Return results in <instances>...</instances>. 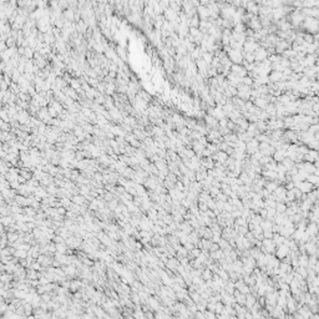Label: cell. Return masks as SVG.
<instances>
[{"instance_id": "6da1fadb", "label": "cell", "mask_w": 319, "mask_h": 319, "mask_svg": "<svg viewBox=\"0 0 319 319\" xmlns=\"http://www.w3.org/2000/svg\"><path fill=\"white\" fill-rule=\"evenodd\" d=\"M303 24H304V28L308 30V31H311L312 34L319 31V20H317V19H314V18L305 16Z\"/></svg>"}, {"instance_id": "7a4b0ae2", "label": "cell", "mask_w": 319, "mask_h": 319, "mask_svg": "<svg viewBox=\"0 0 319 319\" xmlns=\"http://www.w3.org/2000/svg\"><path fill=\"white\" fill-rule=\"evenodd\" d=\"M227 55H228L229 60L233 61V63H234L236 65H241V64L243 63V60H244V57H243V51H242V50H234V49H231V50H229V53H228Z\"/></svg>"}, {"instance_id": "3957f363", "label": "cell", "mask_w": 319, "mask_h": 319, "mask_svg": "<svg viewBox=\"0 0 319 319\" xmlns=\"http://www.w3.org/2000/svg\"><path fill=\"white\" fill-rule=\"evenodd\" d=\"M261 248L263 249V252L265 254H271V253L274 252V249H277V246H275L273 239H263Z\"/></svg>"}, {"instance_id": "277c9868", "label": "cell", "mask_w": 319, "mask_h": 319, "mask_svg": "<svg viewBox=\"0 0 319 319\" xmlns=\"http://www.w3.org/2000/svg\"><path fill=\"white\" fill-rule=\"evenodd\" d=\"M259 47V45L256 43L253 37H248L246 40V43L243 45V51L244 53H254V51Z\"/></svg>"}, {"instance_id": "5b68a950", "label": "cell", "mask_w": 319, "mask_h": 319, "mask_svg": "<svg viewBox=\"0 0 319 319\" xmlns=\"http://www.w3.org/2000/svg\"><path fill=\"white\" fill-rule=\"evenodd\" d=\"M295 184V187L297 188H299L301 191H302V193L303 194H309L311 192H313V188H314V186L312 183H309L308 181H302V182H298V183H294Z\"/></svg>"}, {"instance_id": "8992f818", "label": "cell", "mask_w": 319, "mask_h": 319, "mask_svg": "<svg viewBox=\"0 0 319 319\" xmlns=\"http://www.w3.org/2000/svg\"><path fill=\"white\" fill-rule=\"evenodd\" d=\"M289 253H291L289 247L285 246V244H282L279 247H277L275 257H277V258H279V259H284V258H287V257L289 256Z\"/></svg>"}, {"instance_id": "52a82bcc", "label": "cell", "mask_w": 319, "mask_h": 319, "mask_svg": "<svg viewBox=\"0 0 319 319\" xmlns=\"http://www.w3.org/2000/svg\"><path fill=\"white\" fill-rule=\"evenodd\" d=\"M231 73L234 74L236 76L241 77V79H243V77H246L247 75H248V71H247L242 65H236V64L232 65V67H231Z\"/></svg>"}, {"instance_id": "ba28073f", "label": "cell", "mask_w": 319, "mask_h": 319, "mask_svg": "<svg viewBox=\"0 0 319 319\" xmlns=\"http://www.w3.org/2000/svg\"><path fill=\"white\" fill-rule=\"evenodd\" d=\"M254 59H256V63H263V61L267 60V56H268V51L264 50L263 47H258L256 51H254Z\"/></svg>"}, {"instance_id": "9c48e42d", "label": "cell", "mask_w": 319, "mask_h": 319, "mask_svg": "<svg viewBox=\"0 0 319 319\" xmlns=\"http://www.w3.org/2000/svg\"><path fill=\"white\" fill-rule=\"evenodd\" d=\"M257 151H259V142L256 138H252L249 142H247V152L252 156Z\"/></svg>"}, {"instance_id": "30bf717a", "label": "cell", "mask_w": 319, "mask_h": 319, "mask_svg": "<svg viewBox=\"0 0 319 319\" xmlns=\"http://www.w3.org/2000/svg\"><path fill=\"white\" fill-rule=\"evenodd\" d=\"M37 116H39V120H41L44 123H50V121L53 120V117H51L49 114V109H46V107H41Z\"/></svg>"}, {"instance_id": "8fae6325", "label": "cell", "mask_w": 319, "mask_h": 319, "mask_svg": "<svg viewBox=\"0 0 319 319\" xmlns=\"http://www.w3.org/2000/svg\"><path fill=\"white\" fill-rule=\"evenodd\" d=\"M304 19H305V16L302 14V11L299 13V10L295 9V11H294L293 15H292V24H293L294 26H298V25H301V24L304 21Z\"/></svg>"}, {"instance_id": "7c38bea8", "label": "cell", "mask_w": 319, "mask_h": 319, "mask_svg": "<svg viewBox=\"0 0 319 319\" xmlns=\"http://www.w3.org/2000/svg\"><path fill=\"white\" fill-rule=\"evenodd\" d=\"M197 15L201 20H210V11L207 6H202L200 5L197 8Z\"/></svg>"}, {"instance_id": "4fadbf2b", "label": "cell", "mask_w": 319, "mask_h": 319, "mask_svg": "<svg viewBox=\"0 0 319 319\" xmlns=\"http://www.w3.org/2000/svg\"><path fill=\"white\" fill-rule=\"evenodd\" d=\"M305 232L309 234V237L312 238V237H315V236H318L319 234V229H318V226H317V223L315 222H311L307 226V229H305Z\"/></svg>"}, {"instance_id": "5bb4252c", "label": "cell", "mask_w": 319, "mask_h": 319, "mask_svg": "<svg viewBox=\"0 0 319 319\" xmlns=\"http://www.w3.org/2000/svg\"><path fill=\"white\" fill-rule=\"evenodd\" d=\"M285 157H287V151H284V150H277L273 153V160L277 163H282Z\"/></svg>"}, {"instance_id": "9a60e30c", "label": "cell", "mask_w": 319, "mask_h": 319, "mask_svg": "<svg viewBox=\"0 0 319 319\" xmlns=\"http://www.w3.org/2000/svg\"><path fill=\"white\" fill-rule=\"evenodd\" d=\"M269 81L271 82H281L282 81V77H283V73H278V71H272V73L269 74Z\"/></svg>"}, {"instance_id": "2e32d148", "label": "cell", "mask_w": 319, "mask_h": 319, "mask_svg": "<svg viewBox=\"0 0 319 319\" xmlns=\"http://www.w3.org/2000/svg\"><path fill=\"white\" fill-rule=\"evenodd\" d=\"M71 201H73V203L77 204V206H85L87 200L82 196V194H76V196H73L71 197Z\"/></svg>"}, {"instance_id": "e0dca14e", "label": "cell", "mask_w": 319, "mask_h": 319, "mask_svg": "<svg viewBox=\"0 0 319 319\" xmlns=\"http://www.w3.org/2000/svg\"><path fill=\"white\" fill-rule=\"evenodd\" d=\"M254 106H257L258 109H267L268 101H267L264 97H257V99H254Z\"/></svg>"}, {"instance_id": "ac0fdd59", "label": "cell", "mask_w": 319, "mask_h": 319, "mask_svg": "<svg viewBox=\"0 0 319 319\" xmlns=\"http://www.w3.org/2000/svg\"><path fill=\"white\" fill-rule=\"evenodd\" d=\"M279 187V184H278V182L277 181H269V182H265V186H264V188L267 190V191H269L271 193H273L277 188Z\"/></svg>"}, {"instance_id": "d6986e66", "label": "cell", "mask_w": 319, "mask_h": 319, "mask_svg": "<svg viewBox=\"0 0 319 319\" xmlns=\"http://www.w3.org/2000/svg\"><path fill=\"white\" fill-rule=\"evenodd\" d=\"M204 120H206V125H207V127H210V130L212 129V127H216V126H218V121L216 120L213 116H206L204 117Z\"/></svg>"}, {"instance_id": "ffe728a7", "label": "cell", "mask_w": 319, "mask_h": 319, "mask_svg": "<svg viewBox=\"0 0 319 319\" xmlns=\"http://www.w3.org/2000/svg\"><path fill=\"white\" fill-rule=\"evenodd\" d=\"M166 267L172 271H176L177 269V267H178V262L177 259H174V258H168V261L166 262Z\"/></svg>"}, {"instance_id": "44dd1931", "label": "cell", "mask_w": 319, "mask_h": 319, "mask_svg": "<svg viewBox=\"0 0 319 319\" xmlns=\"http://www.w3.org/2000/svg\"><path fill=\"white\" fill-rule=\"evenodd\" d=\"M81 287H82V283L79 279H74V281H71V283H70V289H71V292L79 291Z\"/></svg>"}, {"instance_id": "7402d4cb", "label": "cell", "mask_w": 319, "mask_h": 319, "mask_svg": "<svg viewBox=\"0 0 319 319\" xmlns=\"http://www.w3.org/2000/svg\"><path fill=\"white\" fill-rule=\"evenodd\" d=\"M287 307H288V309H289L291 313H293L295 311V301H294V298L291 297V295L287 298Z\"/></svg>"}, {"instance_id": "603a6c76", "label": "cell", "mask_w": 319, "mask_h": 319, "mask_svg": "<svg viewBox=\"0 0 319 319\" xmlns=\"http://www.w3.org/2000/svg\"><path fill=\"white\" fill-rule=\"evenodd\" d=\"M202 59H203V61L206 64H207L208 66H211V64H212V61H213V59H214V56H213V54L212 53H204L203 55H202Z\"/></svg>"}, {"instance_id": "cb8c5ba5", "label": "cell", "mask_w": 319, "mask_h": 319, "mask_svg": "<svg viewBox=\"0 0 319 319\" xmlns=\"http://www.w3.org/2000/svg\"><path fill=\"white\" fill-rule=\"evenodd\" d=\"M307 181L309 182V183H312L313 186H319V176H317L315 173L309 174V176H308V178H307Z\"/></svg>"}, {"instance_id": "d4e9b609", "label": "cell", "mask_w": 319, "mask_h": 319, "mask_svg": "<svg viewBox=\"0 0 319 319\" xmlns=\"http://www.w3.org/2000/svg\"><path fill=\"white\" fill-rule=\"evenodd\" d=\"M28 252L26 251H24V249H16L15 251V253H14V257L15 258H20V259H25V258H28Z\"/></svg>"}, {"instance_id": "484cf974", "label": "cell", "mask_w": 319, "mask_h": 319, "mask_svg": "<svg viewBox=\"0 0 319 319\" xmlns=\"http://www.w3.org/2000/svg\"><path fill=\"white\" fill-rule=\"evenodd\" d=\"M201 277H202V279H204L206 282H207V281H211L213 278V273H212V271L210 268H207V269H204L202 272V275Z\"/></svg>"}, {"instance_id": "4316f807", "label": "cell", "mask_w": 319, "mask_h": 319, "mask_svg": "<svg viewBox=\"0 0 319 319\" xmlns=\"http://www.w3.org/2000/svg\"><path fill=\"white\" fill-rule=\"evenodd\" d=\"M200 23H201V20H200V18H198V15H194L193 18H191L190 28H196V29H200Z\"/></svg>"}, {"instance_id": "83f0119b", "label": "cell", "mask_w": 319, "mask_h": 319, "mask_svg": "<svg viewBox=\"0 0 319 319\" xmlns=\"http://www.w3.org/2000/svg\"><path fill=\"white\" fill-rule=\"evenodd\" d=\"M87 26H89V25H87L85 21H82V20H80V21L77 23V25H76V30H77L79 33H85L86 30H89V29H87Z\"/></svg>"}, {"instance_id": "f1b7e54d", "label": "cell", "mask_w": 319, "mask_h": 319, "mask_svg": "<svg viewBox=\"0 0 319 319\" xmlns=\"http://www.w3.org/2000/svg\"><path fill=\"white\" fill-rule=\"evenodd\" d=\"M287 208H288V206L284 202H277V207H275L277 213H285Z\"/></svg>"}, {"instance_id": "f546056e", "label": "cell", "mask_w": 319, "mask_h": 319, "mask_svg": "<svg viewBox=\"0 0 319 319\" xmlns=\"http://www.w3.org/2000/svg\"><path fill=\"white\" fill-rule=\"evenodd\" d=\"M256 303H257L256 298H254L252 294H247V297H246V305H247V307H249V308H252Z\"/></svg>"}, {"instance_id": "4dcf8cb0", "label": "cell", "mask_w": 319, "mask_h": 319, "mask_svg": "<svg viewBox=\"0 0 319 319\" xmlns=\"http://www.w3.org/2000/svg\"><path fill=\"white\" fill-rule=\"evenodd\" d=\"M282 164H283V166H284V167H285L288 171H289L291 168H293V167H294V162H293V161H292L289 157H285V158L283 160Z\"/></svg>"}, {"instance_id": "1f68e13d", "label": "cell", "mask_w": 319, "mask_h": 319, "mask_svg": "<svg viewBox=\"0 0 319 319\" xmlns=\"http://www.w3.org/2000/svg\"><path fill=\"white\" fill-rule=\"evenodd\" d=\"M24 214H26L28 217L30 218H35V216H36V212L33 207H25L24 208Z\"/></svg>"}, {"instance_id": "d6a6232c", "label": "cell", "mask_w": 319, "mask_h": 319, "mask_svg": "<svg viewBox=\"0 0 319 319\" xmlns=\"http://www.w3.org/2000/svg\"><path fill=\"white\" fill-rule=\"evenodd\" d=\"M94 312H95L96 317H97V318H100V319H104V318L106 317V314H105L104 309H101V308H96V307H94Z\"/></svg>"}, {"instance_id": "836d02e7", "label": "cell", "mask_w": 319, "mask_h": 319, "mask_svg": "<svg viewBox=\"0 0 319 319\" xmlns=\"http://www.w3.org/2000/svg\"><path fill=\"white\" fill-rule=\"evenodd\" d=\"M242 84H243V85H247V86H251V85H253V84H254V80H253L251 76H248V75H247L246 77H243V79H242Z\"/></svg>"}, {"instance_id": "e575fe53", "label": "cell", "mask_w": 319, "mask_h": 319, "mask_svg": "<svg viewBox=\"0 0 319 319\" xmlns=\"http://www.w3.org/2000/svg\"><path fill=\"white\" fill-rule=\"evenodd\" d=\"M249 252H251V257H253V258H256V259L262 254L261 249H258V248H252Z\"/></svg>"}, {"instance_id": "d590c367", "label": "cell", "mask_w": 319, "mask_h": 319, "mask_svg": "<svg viewBox=\"0 0 319 319\" xmlns=\"http://www.w3.org/2000/svg\"><path fill=\"white\" fill-rule=\"evenodd\" d=\"M94 49L97 51V53H100V54H102L105 51V46L102 45L101 43H95V45H94Z\"/></svg>"}, {"instance_id": "8d00e7d4", "label": "cell", "mask_w": 319, "mask_h": 319, "mask_svg": "<svg viewBox=\"0 0 319 319\" xmlns=\"http://www.w3.org/2000/svg\"><path fill=\"white\" fill-rule=\"evenodd\" d=\"M309 132L315 135L317 132H319V123H314V125H311L309 126Z\"/></svg>"}, {"instance_id": "74e56055", "label": "cell", "mask_w": 319, "mask_h": 319, "mask_svg": "<svg viewBox=\"0 0 319 319\" xmlns=\"http://www.w3.org/2000/svg\"><path fill=\"white\" fill-rule=\"evenodd\" d=\"M47 109H49V114H50V116L53 117V119H55L56 116H59V112H57L53 106H49Z\"/></svg>"}, {"instance_id": "f35d334b", "label": "cell", "mask_w": 319, "mask_h": 319, "mask_svg": "<svg viewBox=\"0 0 319 319\" xmlns=\"http://www.w3.org/2000/svg\"><path fill=\"white\" fill-rule=\"evenodd\" d=\"M117 54H119V56H120L122 60H126L125 51H123V49H122V47H117Z\"/></svg>"}, {"instance_id": "ab89813d", "label": "cell", "mask_w": 319, "mask_h": 319, "mask_svg": "<svg viewBox=\"0 0 319 319\" xmlns=\"http://www.w3.org/2000/svg\"><path fill=\"white\" fill-rule=\"evenodd\" d=\"M206 307H207V303H206V302H203V299H202L200 303H197V308H198V309H200L201 312H203V311H204V308H206Z\"/></svg>"}, {"instance_id": "60d3db41", "label": "cell", "mask_w": 319, "mask_h": 319, "mask_svg": "<svg viewBox=\"0 0 319 319\" xmlns=\"http://www.w3.org/2000/svg\"><path fill=\"white\" fill-rule=\"evenodd\" d=\"M104 198H105V201H107V202L114 201V196H112V193H109V192H105Z\"/></svg>"}, {"instance_id": "b9f144b4", "label": "cell", "mask_w": 319, "mask_h": 319, "mask_svg": "<svg viewBox=\"0 0 319 319\" xmlns=\"http://www.w3.org/2000/svg\"><path fill=\"white\" fill-rule=\"evenodd\" d=\"M204 315H206V319H214V314L213 312H204Z\"/></svg>"}, {"instance_id": "7bdbcfd3", "label": "cell", "mask_w": 319, "mask_h": 319, "mask_svg": "<svg viewBox=\"0 0 319 319\" xmlns=\"http://www.w3.org/2000/svg\"><path fill=\"white\" fill-rule=\"evenodd\" d=\"M196 318H197V319H206V315L202 314V313H197V314H196Z\"/></svg>"}]
</instances>
